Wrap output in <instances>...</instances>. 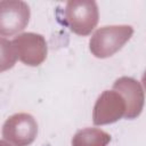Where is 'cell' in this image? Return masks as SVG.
<instances>
[{"label": "cell", "instance_id": "cell-5", "mask_svg": "<svg viewBox=\"0 0 146 146\" xmlns=\"http://www.w3.org/2000/svg\"><path fill=\"white\" fill-rule=\"evenodd\" d=\"M17 58L24 64L35 66L43 62L47 56V44L42 35L24 33L13 40Z\"/></svg>", "mask_w": 146, "mask_h": 146}, {"label": "cell", "instance_id": "cell-1", "mask_svg": "<svg viewBox=\"0 0 146 146\" xmlns=\"http://www.w3.org/2000/svg\"><path fill=\"white\" fill-rule=\"evenodd\" d=\"M132 33L133 30L129 25L100 27L90 39V51L99 58L112 56L123 47Z\"/></svg>", "mask_w": 146, "mask_h": 146}, {"label": "cell", "instance_id": "cell-9", "mask_svg": "<svg viewBox=\"0 0 146 146\" xmlns=\"http://www.w3.org/2000/svg\"><path fill=\"white\" fill-rule=\"evenodd\" d=\"M17 58L16 50L14 48L13 41H6L1 39V71L10 68Z\"/></svg>", "mask_w": 146, "mask_h": 146}, {"label": "cell", "instance_id": "cell-8", "mask_svg": "<svg viewBox=\"0 0 146 146\" xmlns=\"http://www.w3.org/2000/svg\"><path fill=\"white\" fill-rule=\"evenodd\" d=\"M111 137L103 130L87 128L80 130L72 140V146H106Z\"/></svg>", "mask_w": 146, "mask_h": 146}, {"label": "cell", "instance_id": "cell-4", "mask_svg": "<svg viewBox=\"0 0 146 146\" xmlns=\"http://www.w3.org/2000/svg\"><path fill=\"white\" fill-rule=\"evenodd\" d=\"M30 8L23 1H0V33L13 35L22 31L29 23Z\"/></svg>", "mask_w": 146, "mask_h": 146}, {"label": "cell", "instance_id": "cell-6", "mask_svg": "<svg viewBox=\"0 0 146 146\" xmlns=\"http://www.w3.org/2000/svg\"><path fill=\"white\" fill-rule=\"evenodd\" d=\"M127 105L123 97L116 91H104L94 108V123L106 124L125 115Z\"/></svg>", "mask_w": 146, "mask_h": 146}, {"label": "cell", "instance_id": "cell-7", "mask_svg": "<svg viewBox=\"0 0 146 146\" xmlns=\"http://www.w3.org/2000/svg\"><path fill=\"white\" fill-rule=\"evenodd\" d=\"M114 91L119 92L127 105L125 117L133 119L138 116L144 105V94L140 84L131 78H120L113 84Z\"/></svg>", "mask_w": 146, "mask_h": 146}, {"label": "cell", "instance_id": "cell-3", "mask_svg": "<svg viewBox=\"0 0 146 146\" xmlns=\"http://www.w3.org/2000/svg\"><path fill=\"white\" fill-rule=\"evenodd\" d=\"M38 124L34 117L26 113H18L8 117L3 124L2 136L13 146H27L36 137Z\"/></svg>", "mask_w": 146, "mask_h": 146}, {"label": "cell", "instance_id": "cell-2", "mask_svg": "<svg viewBox=\"0 0 146 146\" xmlns=\"http://www.w3.org/2000/svg\"><path fill=\"white\" fill-rule=\"evenodd\" d=\"M64 22L79 35L89 34L98 22V8L95 1H68L64 11Z\"/></svg>", "mask_w": 146, "mask_h": 146}, {"label": "cell", "instance_id": "cell-10", "mask_svg": "<svg viewBox=\"0 0 146 146\" xmlns=\"http://www.w3.org/2000/svg\"><path fill=\"white\" fill-rule=\"evenodd\" d=\"M143 83H144V87H145V89H146V72H145L144 75H143Z\"/></svg>", "mask_w": 146, "mask_h": 146}]
</instances>
